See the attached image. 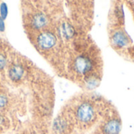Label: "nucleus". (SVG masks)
Returning a JSON list of instances; mask_svg holds the SVG:
<instances>
[{
  "instance_id": "nucleus-4",
  "label": "nucleus",
  "mask_w": 134,
  "mask_h": 134,
  "mask_svg": "<svg viewBox=\"0 0 134 134\" xmlns=\"http://www.w3.org/2000/svg\"><path fill=\"white\" fill-rule=\"evenodd\" d=\"M121 130L120 121L117 119L108 120L104 126L103 131L104 134H119Z\"/></svg>"
},
{
  "instance_id": "nucleus-3",
  "label": "nucleus",
  "mask_w": 134,
  "mask_h": 134,
  "mask_svg": "<svg viewBox=\"0 0 134 134\" xmlns=\"http://www.w3.org/2000/svg\"><path fill=\"white\" fill-rule=\"evenodd\" d=\"M24 75V68L22 65L16 64L12 65L8 71L9 78L13 82H19L22 79Z\"/></svg>"
},
{
  "instance_id": "nucleus-9",
  "label": "nucleus",
  "mask_w": 134,
  "mask_h": 134,
  "mask_svg": "<svg viewBox=\"0 0 134 134\" xmlns=\"http://www.w3.org/2000/svg\"><path fill=\"white\" fill-rule=\"evenodd\" d=\"M8 99L4 94H0V108H3L6 106Z\"/></svg>"
},
{
  "instance_id": "nucleus-10",
  "label": "nucleus",
  "mask_w": 134,
  "mask_h": 134,
  "mask_svg": "<svg viewBox=\"0 0 134 134\" xmlns=\"http://www.w3.org/2000/svg\"><path fill=\"white\" fill-rule=\"evenodd\" d=\"M5 30V23L4 20L0 16V31H4Z\"/></svg>"
},
{
  "instance_id": "nucleus-6",
  "label": "nucleus",
  "mask_w": 134,
  "mask_h": 134,
  "mask_svg": "<svg viewBox=\"0 0 134 134\" xmlns=\"http://www.w3.org/2000/svg\"><path fill=\"white\" fill-rule=\"evenodd\" d=\"M75 29L70 24L64 23L61 25V27H60V34L64 38H66V39L71 38L75 35Z\"/></svg>"
},
{
  "instance_id": "nucleus-7",
  "label": "nucleus",
  "mask_w": 134,
  "mask_h": 134,
  "mask_svg": "<svg viewBox=\"0 0 134 134\" xmlns=\"http://www.w3.org/2000/svg\"><path fill=\"white\" fill-rule=\"evenodd\" d=\"M8 14V7L5 2H2L0 5V16L5 20Z\"/></svg>"
},
{
  "instance_id": "nucleus-5",
  "label": "nucleus",
  "mask_w": 134,
  "mask_h": 134,
  "mask_svg": "<svg viewBox=\"0 0 134 134\" xmlns=\"http://www.w3.org/2000/svg\"><path fill=\"white\" fill-rule=\"evenodd\" d=\"M47 23H48L47 16L44 13H42L35 14L33 16L32 20H31L32 26L35 29H42L47 24Z\"/></svg>"
},
{
  "instance_id": "nucleus-2",
  "label": "nucleus",
  "mask_w": 134,
  "mask_h": 134,
  "mask_svg": "<svg viewBox=\"0 0 134 134\" xmlns=\"http://www.w3.org/2000/svg\"><path fill=\"white\" fill-rule=\"evenodd\" d=\"M37 43L42 49H50L56 45L57 38L54 34L49 31H44L38 36Z\"/></svg>"
},
{
  "instance_id": "nucleus-8",
  "label": "nucleus",
  "mask_w": 134,
  "mask_h": 134,
  "mask_svg": "<svg viewBox=\"0 0 134 134\" xmlns=\"http://www.w3.org/2000/svg\"><path fill=\"white\" fill-rule=\"evenodd\" d=\"M6 64H7L6 57L2 53H0V71L3 70L5 68Z\"/></svg>"
},
{
  "instance_id": "nucleus-11",
  "label": "nucleus",
  "mask_w": 134,
  "mask_h": 134,
  "mask_svg": "<svg viewBox=\"0 0 134 134\" xmlns=\"http://www.w3.org/2000/svg\"><path fill=\"white\" fill-rule=\"evenodd\" d=\"M3 123H4V118L2 115H0V126H2Z\"/></svg>"
},
{
  "instance_id": "nucleus-1",
  "label": "nucleus",
  "mask_w": 134,
  "mask_h": 134,
  "mask_svg": "<svg viewBox=\"0 0 134 134\" xmlns=\"http://www.w3.org/2000/svg\"><path fill=\"white\" fill-rule=\"evenodd\" d=\"M77 119L84 124L90 123L96 118V111L93 105L90 101L82 102L76 109Z\"/></svg>"
}]
</instances>
